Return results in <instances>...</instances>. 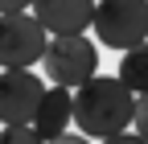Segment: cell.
Wrapping results in <instances>:
<instances>
[{"label":"cell","instance_id":"cell-9","mask_svg":"<svg viewBox=\"0 0 148 144\" xmlns=\"http://www.w3.org/2000/svg\"><path fill=\"white\" fill-rule=\"evenodd\" d=\"M0 144H45L29 123H4L0 128Z\"/></svg>","mask_w":148,"mask_h":144},{"label":"cell","instance_id":"cell-11","mask_svg":"<svg viewBox=\"0 0 148 144\" xmlns=\"http://www.w3.org/2000/svg\"><path fill=\"white\" fill-rule=\"evenodd\" d=\"M45 144H90L82 132H62V136H53V140H45Z\"/></svg>","mask_w":148,"mask_h":144},{"label":"cell","instance_id":"cell-2","mask_svg":"<svg viewBox=\"0 0 148 144\" xmlns=\"http://www.w3.org/2000/svg\"><path fill=\"white\" fill-rule=\"evenodd\" d=\"M90 29L111 49H132L148 41V0H99Z\"/></svg>","mask_w":148,"mask_h":144},{"label":"cell","instance_id":"cell-13","mask_svg":"<svg viewBox=\"0 0 148 144\" xmlns=\"http://www.w3.org/2000/svg\"><path fill=\"white\" fill-rule=\"evenodd\" d=\"M33 0H0V12H29Z\"/></svg>","mask_w":148,"mask_h":144},{"label":"cell","instance_id":"cell-8","mask_svg":"<svg viewBox=\"0 0 148 144\" xmlns=\"http://www.w3.org/2000/svg\"><path fill=\"white\" fill-rule=\"evenodd\" d=\"M132 95H148V41L132 45V49H123V58H119V74H115Z\"/></svg>","mask_w":148,"mask_h":144},{"label":"cell","instance_id":"cell-6","mask_svg":"<svg viewBox=\"0 0 148 144\" xmlns=\"http://www.w3.org/2000/svg\"><path fill=\"white\" fill-rule=\"evenodd\" d=\"M33 16L49 37H74V33L90 29L95 16V0H33Z\"/></svg>","mask_w":148,"mask_h":144},{"label":"cell","instance_id":"cell-3","mask_svg":"<svg viewBox=\"0 0 148 144\" xmlns=\"http://www.w3.org/2000/svg\"><path fill=\"white\" fill-rule=\"evenodd\" d=\"M45 74L53 86H78L90 74H99V49L95 41H86V33H74V37H49L45 41Z\"/></svg>","mask_w":148,"mask_h":144},{"label":"cell","instance_id":"cell-10","mask_svg":"<svg viewBox=\"0 0 148 144\" xmlns=\"http://www.w3.org/2000/svg\"><path fill=\"white\" fill-rule=\"evenodd\" d=\"M132 128L136 136L148 140V95H136V111H132Z\"/></svg>","mask_w":148,"mask_h":144},{"label":"cell","instance_id":"cell-1","mask_svg":"<svg viewBox=\"0 0 148 144\" xmlns=\"http://www.w3.org/2000/svg\"><path fill=\"white\" fill-rule=\"evenodd\" d=\"M136 95L111 74H90L74 86V123L86 140H107L132 128Z\"/></svg>","mask_w":148,"mask_h":144},{"label":"cell","instance_id":"cell-5","mask_svg":"<svg viewBox=\"0 0 148 144\" xmlns=\"http://www.w3.org/2000/svg\"><path fill=\"white\" fill-rule=\"evenodd\" d=\"M45 82L29 66H8L0 70V123H29L37 111Z\"/></svg>","mask_w":148,"mask_h":144},{"label":"cell","instance_id":"cell-12","mask_svg":"<svg viewBox=\"0 0 148 144\" xmlns=\"http://www.w3.org/2000/svg\"><path fill=\"white\" fill-rule=\"evenodd\" d=\"M103 144H148L144 136H136V132H119V136H107Z\"/></svg>","mask_w":148,"mask_h":144},{"label":"cell","instance_id":"cell-7","mask_svg":"<svg viewBox=\"0 0 148 144\" xmlns=\"http://www.w3.org/2000/svg\"><path fill=\"white\" fill-rule=\"evenodd\" d=\"M70 123H74V91L70 86H45L41 99H37V111L29 119V128L41 140H53V136L70 132Z\"/></svg>","mask_w":148,"mask_h":144},{"label":"cell","instance_id":"cell-4","mask_svg":"<svg viewBox=\"0 0 148 144\" xmlns=\"http://www.w3.org/2000/svg\"><path fill=\"white\" fill-rule=\"evenodd\" d=\"M49 33L37 25L33 12H0V70L41 62Z\"/></svg>","mask_w":148,"mask_h":144}]
</instances>
